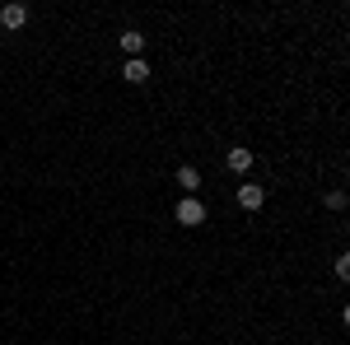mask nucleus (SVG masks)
Wrapping results in <instances>:
<instances>
[{
    "label": "nucleus",
    "mask_w": 350,
    "mask_h": 345,
    "mask_svg": "<svg viewBox=\"0 0 350 345\" xmlns=\"http://www.w3.org/2000/svg\"><path fill=\"white\" fill-rule=\"evenodd\" d=\"M122 52H126V61H140V52H145V38H140L135 28H126V33H122Z\"/></svg>",
    "instance_id": "39448f33"
},
{
    "label": "nucleus",
    "mask_w": 350,
    "mask_h": 345,
    "mask_svg": "<svg viewBox=\"0 0 350 345\" xmlns=\"http://www.w3.org/2000/svg\"><path fill=\"white\" fill-rule=\"evenodd\" d=\"M0 24L5 28H24L28 24V5H5V10H0Z\"/></svg>",
    "instance_id": "20e7f679"
},
{
    "label": "nucleus",
    "mask_w": 350,
    "mask_h": 345,
    "mask_svg": "<svg viewBox=\"0 0 350 345\" xmlns=\"http://www.w3.org/2000/svg\"><path fill=\"white\" fill-rule=\"evenodd\" d=\"M178 187H183V191H196V187H201V173H196V168H191V163H183V168H178Z\"/></svg>",
    "instance_id": "0eeeda50"
},
{
    "label": "nucleus",
    "mask_w": 350,
    "mask_h": 345,
    "mask_svg": "<svg viewBox=\"0 0 350 345\" xmlns=\"http://www.w3.org/2000/svg\"><path fill=\"white\" fill-rule=\"evenodd\" d=\"M262 201H267V191H262V187H252V182L239 187V206H243V210H262Z\"/></svg>",
    "instance_id": "f03ea898"
},
{
    "label": "nucleus",
    "mask_w": 350,
    "mask_h": 345,
    "mask_svg": "<svg viewBox=\"0 0 350 345\" xmlns=\"http://www.w3.org/2000/svg\"><path fill=\"white\" fill-rule=\"evenodd\" d=\"M201 219H206V206H201L196 196H187V201L178 206V224H187V229H196Z\"/></svg>",
    "instance_id": "f257e3e1"
},
{
    "label": "nucleus",
    "mask_w": 350,
    "mask_h": 345,
    "mask_svg": "<svg viewBox=\"0 0 350 345\" xmlns=\"http://www.w3.org/2000/svg\"><path fill=\"white\" fill-rule=\"evenodd\" d=\"M336 275H341V280H350V257H346V252L336 257Z\"/></svg>",
    "instance_id": "6e6552de"
},
{
    "label": "nucleus",
    "mask_w": 350,
    "mask_h": 345,
    "mask_svg": "<svg viewBox=\"0 0 350 345\" xmlns=\"http://www.w3.org/2000/svg\"><path fill=\"white\" fill-rule=\"evenodd\" d=\"M122 80L126 84H145L150 80V66H145V61H126V66H122Z\"/></svg>",
    "instance_id": "423d86ee"
},
{
    "label": "nucleus",
    "mask_w": 350,
    "mask_h": 345,
    "mask_svg": "<svg viewBox=\"0 0 350 345\" xmlns=\"http://www.w3.org/2000/svg\"><path fill=\"white\" fill-rule=\"evenodd\" d=\"M224 163H229V173H247V168H252V150H243V145H234V150L224 154Z\"/></svg>",
    "instance_id": "7ed1b4c3"
}]
</instances>
